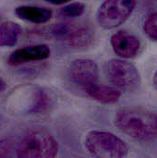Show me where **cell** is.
Segmentation results:
<instances>
[{"label": "cell", "instance_id": "6da1fadb", "mask_svg": "<svg viewBox=\"0 0 157 158\" xmlns=\"http://www.w3.org/2000/svg\"><path fill=\"white\" fill-rule=\"evenodd\" d=\"M116 127L130 138L151 143L157 140V115L142 107H125L118 110L114 119Z\"/></svg>", "mask_w": 157, "mask_h": 158}, {"label": "cell", "instance_id": "7a4b0ae2", "mask_svg": "<svg viewBox=\"0 0 157 158\" xmlns=\"http://www.w3.org/2000/svg\"><path fill=\"white\" fill-rule=\"evenodd\" d=\"M58 152V143L45 129L26 131L16 143V156L19 158H53Z\"/></svg>", "mask_w": 157, "mask_h": 158}, {"label": "cell", "instance_id": "3957f363", "mask_svg": "<svg viewBox=\"0 0 157 158\" xmlns=\"http://www.w3.org/2000/svg\"><path fill=\"white\" fill-rule=\"evenodd\" d=\"M88 152L99 158H123L129 154V147L126 143L112 132L93 131H90L84 140Z\"/></svg>", "mask_w": 157, "mask_h": 158}, {"label": "cell", "instance_id": "277c9868", "mask_svg": "<svg viewBox=\"0 0 157 158\" xmlns=\"http://www.w3.org/2000/svg\"><path fill=\"white\" fill-rule=\"evenodd\" d=\"M104 71L108 81L118 90L130 93L141 86L140 71L130 62L123 59H110L105 63Z\"/></svg>", "mask_w": 157, "mask_h": 158}, {"label": "cell", "instance_id": "5b68a950", "mask_svg": "<svg viewBox=\"0 0 157 158\" xmlns=\"http://www.w3.org/2000/svg\"><path fill=\"white\" fill-rule=\"evenodd\" d=\"M137 0H105L96 13L98 24L105 30L122 25L132 14Z\"/></svg>", "mask_w": 157, "mask_h": 158}, {"label": "cell", "instance_id": "8992f818", "mask_svg": "<svg viewBox=\"0 0 157 158\" xmlns=\"http://www.w3.org/2000/svg\"><path fill=\"white\" fill-rule=\"evenodd\" d=\"M69 80L83 90L96 84L98 81L99 69L97 64L88 58L73 60L68 69Z\"/></svg>", "mask_w": 157, "mask_h": 158}, {"label": "cell", "instance_id": "52a82bcc", "mask_svg": "<svg viewBox=\"0 0 157 158\" xmlns=\"http://www.w3.org/2000/svg\"><path fill=\"white\" fill-rule=\"evenodd\" d=\"M113 51L121 58L135 57L141 47L140 39L127 31L115 32L110 39Z\"/></svg>", "mask_w": 157, "mask_h": 158}, {"label": "cell", "instance_id": "ba28073f", "mask_svg": "<svg viewBox=\"0 0 157 158\" xmlns=\"http://www.w3.org/2000/svg\"><path fill=\"white\" fill-rule=\"evenodd\" d=\"M51 51L46 44H36L15 50L7 58L8 65L17 67L29 62L41 61L50 56Z\"/></svg>", "mask_w": 157, "mask_h": 158}, {"label": "cell", "instance_id": "9c48e42d", "mask_svg": "<svg viewBox=\"0 0 157 158\" xmlns=\"http://www.w3.org/2000/svg\"><path fill=\"white\" fill-rule=\"evenodd\" d=\"M95 39L94 30L88 24L71 23L65 41L75 49H85L90 47Z\"/></svg>", "mask_w": 157, "mask_h": 158}, {"label": "cell", "instance_id": "30bf717a", "mask_svg": "<svg viewBox=\"0 0 157 158\" xmlns=\"http://www.w3.org/2000/svg\"><path fill=\"white\" fill-rule=\"evenodd\" d=\"M84 91L92 99L105 105L115 104L121 97L120 90L106 85H99L98 83L86 88Z\"/></svg>", "mask_w": 157, "mask_h": 158}, {"label": "cell", "instance_id": "8fae6325", "mask_svg": "<svg viewBox=\"0 0 157 158\" xmlns=\"http://www.w3.org/2000/svg\"><path fill=\"white\" fill-rule=\"evenodd\" d=\"M16 15L22 20L32 23H45L52 18V10L34 6H19L15 9Z\"/></svg>", "mask_w": 157, "mask_h": 158}, {"label": "cell", "instance_id": "7c38bea8", "mask_svg": "<svg viewBox=\"0 0 157 158\" xmlns=\"http://www.w3.org/2000/svg\"><path fill=\"white\" fill-rule=\"evenodd\" d=\"M22 31L21 27L14 21L0 23V46L12 47L18 43Z\"/></svg>", "mask_w": 157, "mask_h": 158}, {"label": "cell", "instance_id": "4fadbf2b", "mask_svg": "<svg viewBox=\"0 0 157 158\" xmlns=\"http://www.w3.org/2000/svg\"><path fill=\"white\" fill-rule=\"evenodd\" d=\"M52 106V99L50 95L43 90L38 89L35 91L31 103L27 110L30 114H43L49 110Z\"/></svg>", "mask_w": 157, "mask_h": 158}, {"label": "cell", "instance_id": "5bb4252c", "mask_svg": "<svg viewBox=\"0 0 157 158\" xmlns=\"http://www.w3.org/2000/svg\"><path fill=\"white\" fill-rule=\"evenodd\" d=\"M85 11V5L81 2H74L71 4H68L65 6H63L59 12L58 15L61 18H78L81 17Z\"/></svg>", "mask_w": 157, "mask_h": 158}, {"label": "cell", "instance_id": "9a60e30c", "mask_svg": "<svg viewBox=\"0 0 157 158\" xmlns=\"http://www.w3.org/2000/svg\"><path fill=\"white\" fill-rule=\"evenodd\" d=\"M143 31L151 40L157 42V11L147 16L143 22Z\"/></svg>", "mask_w": 157, "mask_h": 158}, {"label": "cell", "instance_id": "2e32d148", "mask_svg": "<svg viewBox=\"0 0 157 158\" xmlns=\"http://www.w3.org/2000/svg\"><path fill=\"white\" fill-rule=\"evenodd\" d=\"M15 154L16 156V143L11 139H4L0 141V157H10Z\"/></svg>", "mask_w": 157, "mask_h": 158}, {"label": "cell", "instance_id": "e0dca14e", "mask_svg": "<svg viewBox=\"0 0 157 158\" xmlns=\"http://www.w3.org/2000/svg\"><path fill=\"white\" fill-rule=\"evenodd\" d=\"M48 3H51L53 5H62V4H65V3H68L71 0H44Z\"/></svg>", "mask_w": 157, "mask_h": 158}, {"label": "cell", "instance_id": "ac0fdd59", "mask_svg": "<svg viewBox=\"0 0 157 158\" xmlns=\"http://www.w3.org/2000/svg\"><path fill=\"white\" fill-rule=\"evenodd\" d=\"M6 89V84L5 82V81L3 79L0 78V93H2L3 91H5Z\"/></svg>", "mask_w": 157, "mask_h": 158}, {"label": "cell", "instance_id": "d6986e66", "mask_svg": "<svg viewBox=\"0 0 157 158\" xmlns=\"http://www.w3.org/2000/svg\"><path fill=\"white\" fill-rule=\"evenodd\" d=\"M153 81H154V84H155V88L157 89V69H156V71L155 72V74H154V78H153Z\"/></svg>", "mask_w": 157, "mask_h": 158}]
</instances>
